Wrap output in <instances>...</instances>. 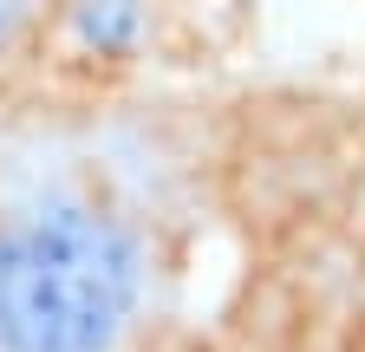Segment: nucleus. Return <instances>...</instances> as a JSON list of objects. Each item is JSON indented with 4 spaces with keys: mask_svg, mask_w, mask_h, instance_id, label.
Instances as JSON below:
<instances>
[{
    "mask_svg": "<svg viewBox=\"0 0 365 352\" xmlns=\"http://www.w3.org/2000/svg\"><path fill=\"white\" fill-rule=\"evenodd\" d=\"M137 254L91 209H46L0 242V346L105 352L130 314Z\"/></svg>",
    "mask_w": 365,
    "mask_h": 352,
    "instance_id": "obj_1",
    "label": "nucleus"
},
{
    "mask_svg": "<svg viewBox=\"0 0 365 352\" xmlns=\"http://www.w3.org/2000/svg\"><path fill=\"white\" fill-rule=\"evenodd\" d=\"M130 26H137L130 0H91V7H85V39H98V46H124Z\"/></svg>",
    "mask_w": 365,
    "mask_h": 352,
    "instance_id": "obj_2",
    "label": "nucleus"
},
{
    "mask_svg": "<svg viewBox=\"0 0 365 352\" xmlns=\"http://www.w3.org/2000/svg\"><path fill=\"white\" fill-rule=\"evenodd\" d=\"M7 26H14V0H0V39H7Z\"/></svg>",
    "mask_w": 365,
    "mask_h": 352,
    "instance_id": "obj_3",
    "label": "nucleus"
}]
</instances>
